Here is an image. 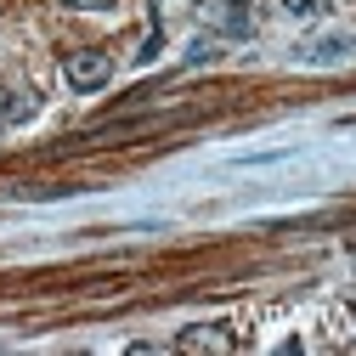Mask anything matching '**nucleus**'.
I'll list each match as a JSON object with an SVG mask.
<instances>
[{
	"label": "nucleus",
	"instance_id": "6",
	"mask_svg": "<svg viewBox=\"0 0 356 356\" xmlns=\"http://www.w3.org/2000/svg\"><path fill=\"white\" fill-rule=\"evenodd\" d=\"M283 6H289V17H317L328 0H283Z\"/></svg>",
	"mask_w": 356,
	"mask_h": 356
},
{
	"label": "nucleus",
	"instance_id": "2",
	"mask_svg": "<svg viewBox=\"0 0 356 356\" xmlns=\"http://www.w3.org/2000/svg\"><path fill=\"white\" fill-rule=\"evenodd\" d=\"M232 345H238V334L227 323H193L175 339V350H232Z\"/></svg>",
	"mask_w": 356,
	"mask_h": 356
},
{
	"label": "nucleus",
	"instance_id": "5",
	"mask_svg": "<svg viewBox=\"0 0 356 356\" xmlns=\"http://www.w3.org/2000/svg\"><path fill=\"white\" fill-rule=\"evenodd\" d=\"M350 51V34H328V40H311V46H300V63H339Z\"/></svg>",
	"mask_w": 356,
	"mask_h": 356
},
{
	"label": "nucleus",
	"instance_id": "1",
	"mask_svg": "<svg viewBox=\"0 0 356 356\" xmlns=\"http://www.w3.org/2000/svg\"><path fill=\"white\" fill-rule=\"evenodd\" d=\"M63 79L74 85V91H102V85L113 79V57H108V51H97V46L68 51V57H63Z\"/></svg>",
	"mask_w": 356,
	"mask_h": 356
},
{
	"label": "nucleus",
	"instance_id": "7",
	"mask_svg": "<svg viewBox=\"0 0 356 356\" xmlns=\"http://www.w3.org/2000/svg\"><path fill=\"white\" fill-rule=\"evenodd\" d=\"M215 57V40H193V51H187V63H209Z\"/></svg>",
	"mask_w": 356,
	"mask_h": 356
},
{
	"label": "nucleus",
	"instance_id": "8",
	"mask_svg": "<svg viewBox=\"0 0 356 356\" xmlns=\"http://www.w3.org/2000/svg\"><path fill=\"white\" fill-rule=\"evenodd\" d=\"M63 6H79V12H102V6H113V0H63Z\"/></svg>",
	"mask_w": 356,
	"mask_h": 356
},
{
	"label": "nucleus",
	"instance_id": "4",
	"mask_svg": "<svg viewBox=\"0 0 356 356\" xmlns=\"http://www.w3.org/2000/svg\"><path fill=\"white\" fill-rule=\"evenodd\" d=\"M40 113V97L34 91H12L6 102H0V124H6V130H17V124H29Z\"/></svg>",
	"mask_w": 356,
	"mask_h": 356
},
{
	"label": "nucleus",
	"instance_id": "3",
	"mask_svg": "<svg viewBox=\"0 0 356 356\" xmlns=\"http://www.w3.org/2000/svg\"><path fill=\"white\" fill-rule=\"evenodd\" d=\"M209 17H215L220 34H232V40L249 34V6H243V0H209Z\"/></svg>",
	"mask_w": 356,
	"mask_h": 356
}]
</instances>
